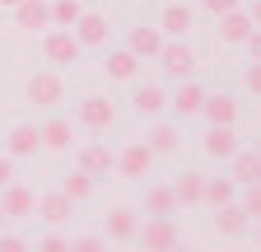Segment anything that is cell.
<instances>
[{
    "instance_id": "6da1fadb",
    "label": "cell",
    "mask_w": 261,
    "mask_h": 252,
    "mask_svg": "<svg viewBox=\"0 0 261 252\" xmlns=\"http://www.w3.org/2000/svg\"><path fill=\"white\" fill-rule=\"evenodd\" d=\"M23 93H28V103H33V108H56V103L65 98V84H61L56 70H42V75H33V80H28Z\"/></svg>"
},
{
    "instance_id": "7a4b0ae2",
    "label": "cell",
    "mask_w": 261,
    "mask_h": 252,
    "mask_svg": "<svg viewBox=\"0 0 261 252\" xmlns=\"http://www.w3.org/2000/svg\"><path fill=\"white\" fill-rule=\"evenodd\" d=\"M80 52H84V47H80L70 33H65V28H51V33L42 38V56L51 61V66H75Z\"/></svg>"
},
{
    "instance_id": "3957f363",
    "label": "cell",
    "mask_w": 261,
    "mask_h": 252,
    "mask_svg": "<svg viewBox=\"0 0 261 252\" xmlns=\"http://www.w3.org/2000/svg\"><path fill=\"white\" fill-rule=\"evenodd\" d=\"M159 61H163V75H173V80H182V84L196 75V56H191L187 42H163Z\"/></svg>"
},
{
    "instance_id": "277c9868",
    "label": "cell",
    "mask_w": 261,
    "mask_h": 252,
    "mask_svg": "<svg viewBox=\"0 0 261 252\" xmlns=\"http://www.w3.org/2000/svg\"><path fill=\"white\" fill-rule=\"evenodd\" d=\"M136 238H140L145 252H173V247L182 243L177 229H173V219H149L145 229H136Z\"/></svg>"
},
{
    "instance_id": "5b68a950",
    "label": "cell",
    "mask_w": 261,
    "mask_h": 252,
    "mask_svg": "<svg viewBox=\"0 0 261 252\" xmlns=\"http://www.w3.org/2000/svg\"><path fill=\"white\" fill-rule=\"evenodd\" d=\"M112 121H117V108L103 98V93H89V98L80 103V126L84 131H108Z\"/></svg>"
},
{
    "instance_id": "8992f818",
    "label": "cell",
    "mask_w": 261,
    "mask_h": 252,
    "mask_svg": "<svg viewBox=\"0 0 261 252\" xmlns=\"http://www.w3.org/2000/svg\"><path fill=\"white\" fill-rule=\"evenodd\" d=\"M149 164H154V154H149L140 140H136V145H126L121 154H112V168H121V178H145Z\"/></svg>"
},
{
    "instance_id": "52a82bcc",
    "label": "cell",
    "mask_w": 261,
    "mask_h": 252,
    "mask_svg": "<svg viewBox=\"0 0 261 252\" xmlns=\"http://www.w3.org/2000/svg\"><path fill=\"white\" fill-rule=\"evenodd\" d=\"M108 33H112V28H108V19H103V14H89V10H84L70 38H75L80 47H103V42H108Z\"/></svg>"
},
{
    "instance_id": "ba28073f",
    "label": "cell",
    "mask_w": 261,
    "mask_h": 252,
    "mask_svg": "<svg viewBox=\"0 0 261 252\" xmlns=\"http://www.w3.org/2000/svg\"><path fill=\"white\" fill-rule=\"evenodd\" d=\"M252 33H256V19H252V14H243V10L219 14V38H224V42H247Z\"/></svg>"
},
{
    "instance_id": "9c48e42d",
    "label": "cell",
    "mask_w": 261,
    "mask_h": 252,
    "mask_svg": "<svg viewBox=\"0 0 261 252\" xmlns=\"http://www.w3.org/2000/svg\"><path fill=\"white\" fill-rule=\"evenodd\" d=\"M80 173H89V178H108V173H112V149L98 145V140H89V145L80 149Z\"/></svg>"
},
{
    "instance_id": "30bf717a",
    "label": "cell",
    "mask_w": 261,
    "mask_h": 252,
    "mask_svg": "<svg viewBox=\"0 0 261 252\" xmlns=\"http://www.w3.org/2000/svg\"><path fill=\"white\" fill-rule=\"evenodd\" d=\"M201 112H205V121L210 126H233L238 121V98H228V93H205V103H201Z\"/></svg>"
},
{
    "instance_id": "8fae6325",
    "label": "cell",
    "mask_w": 261,
    "mask_h": 252,
    "mask_svg": "<svg viewBox=\"0 0 261 252\" xmlns=\"http://www.w3.org/2000/svg\"><path fill=\"white\" fill-rule=\"evenodd\" d=\"M205 154H210V159H233V154H238L233 126H210V131H205Z\"/></svg>"
},
{
    "instance_id": "7c38bea8",
    "label": "cell",
    "mask_w": 261,
    "mask_h": 252,
    "mask_svg": "<svg viewBox=\"0 0 261 252\" xmlns=\"http://www.w3.org/2000/svg\"><path fill=\"white\" fill-rule=\"evenodd\" d=\"M130 108H136L140 117H159L163 108H168V93H163L159 84H140L136 93H130Z\"/></svg>"
},
{
    "instance_id": "4fadbf2b",
    "label": "cell",
    "mask_w": 261,
    "mask_h": 252,
    "mask_svg": "<svg viewBox=\"0 0 261 252\" xmlns=\"http://www.w3.org/2000/svg\"><path fill=\"white\" fill-rule=\"evenodd\" d=\"M126 52L136 56V61H140V56H159V52H163V33H159V28H145V23H140V28H130Z\"/></svg>"
},
{
    "instance_id": "5bb4252c",
    "label": "cell",
    "mask_w": 261,
    "mask_h": 252,
    "mask_svg": "<svg viewBox=\"0 0 261 252\" xmlns=\"http://www.w3.org/2000/svg\"><path fill=\"white\" fill-rule=\"evenodd\" d=\"M0 210H5V219H23V215L33 210V192H28V187H19V182H10L5 192H0Z\"/></svg>"
},
{
    "instance_id": "9a60e30c",
    "label": "cell",
    "mask_w": 261,
    "mask_h": 252,
    "mask_svg": "<svg viewBox=\"0 0 261 252\" xmlns=\"http://www.w3.org/2000/svg\"><path fill=\"white\" fill-rule=\"evenodd\" d=\"M14 19H19V28H51L47 0H19V5H14Z\"/></svg>"
},
{
    "instance_id": "2e32d148",
    "label": "cell",
    "mask_w": 261,
    "mask_h": 252,
    "mask_svg": "<svg viewBox=\"0 0 261 252\" xmlns=\"http://www.w3.org/2000/svg\"><path fill=\"white\" fill-rule=\"evenodd\" d=\"M256 178H261V154H256V149H238V154H233V178H228V182L256 187Z\"/></svg>"
},
{
    "instance_id": "e0dca14e",
    "label": "cell",
    "mask_w": 261,
    "mask_h": 252,
    "mask_svg": "<svg viewBox=\"0 0 261 252\" xmlns=\"http://www.w3.org/2000/svg\"><path fill=\"white\" fill-rule=\"evenodd\" d=\"M201 103H205V89L196 84V80H187V84L173 93V112H177V117H196V112H201Z\"/></svg>"
},
{
    "instance_id": "ac0fdd59",
    "label": "cell",
    "mask_w": 261,
    "mask_h": 252,
    "mask_svg": "<svg viewBox=\"0 0 261 252\" xmlns=\"http://www.w3.org/2000/svg\"><path fill=\"white\" fill-rule=\"evenodd\" d=\"M38 145H47V149H70V121H65V117L42 121L38 126Z\"/></svg>"
},
{
    "instance_id": "d6986e66",
    "label": "cell",
    "mask_w": 261,
    "mask_h": 252,
    "mask_svg": "<svg viewBox=\"0 0 261 252\" xmlns=\"http://www.w3.org/2000/svg\"><path fill=\"white\" fill-rule=\"evenodd\" d=\"M28 154H38V126L19 121L10 131V159H28Z\"/></svg>"
},
{
    "instance_id": "ffe728a7",
    "label": "cell",
    "mask_w": 261,
    "mask_h": 252,
    "mask_svg": "<svg viewBox=\"0 0 261 252\" xmlns=\"http://www.w3.org/2000/svg\"><path fill=\"white\" fill-rule=\"evenodd\" d=\"M201 192H205V178L201 173H182L173 182V201L177 206H201Z\"/></svg>"
},
{
    "instance_id": "44dd1931",
    "label": "cell",
    "mask_w": 261,
    "mask_h": 252,
    "mask_svg": "<svg viewBox=\"0 0 261 252\" xmlns=\"http://www.w3.org/2000/svg\"><path fill=\"white\" fill-rule=\"evenodd\" d=\"M201 201H210L215 210H219V206H233V201H238V182H228V178H205Z\"/></svg>"
},
{
    "instance_id": "7402d4cb",
    "label": "cell",
    "mask_w": 261,
    "mask_h": 252,
    "mask_svg": "<svg viewBox=\"0 0 261 252\" xmlns=\"http://www.w3.org/2000/svg\"><path fill=\"white\" fill-rule=\"evenodd\" d=\"M70 206H75V201H65L61 192H47V196L38 201V215H42L47 224L56 229V224H65V219H70Z\"/></svg>"
},
{
    "instance_id": "603a6c76",
    "label": "cell",
    "mask_w": 261,
    "mask_h": 252,
    "mask_svg": "<svg viewBox=\"0 0 261 252\" xmlns=\"http://www.w3.org/2000/svg\"><path fill=\"white\" fill-rule=\"evenodd\" d=\"M51 28H65V33H70V28L80 23V14H84V5L80 0H51Z\"/></svg>"
},
{
    "instance_id": "cb8c5ba5",
    "label": "cell",
    "mask_w": 261,
    "mask_h": 252,
    "mask_svg": "<svg viewBox=\"0 0 261 252\" xmlns=\"http://www.w3.org/2000/svg\"><path fill=\"white\" fill-rule=\"evenodd\" d=\"M145 210H149L154 219H168V215L177 210V201H173V187H149V192H145Z\"/></svg>"
},
{
    "instance_id": "d4e9b609",
    "label": "cell",
    "mask_w": 261,
    "mask_h": 252,
    "mask_svg": "<svg viewBox=\"0 0 261 252\" xmlns=\"http://www.w3.org/2000/svg\"><path fill=\"white\" fill-rule=\"evenodd\" d=\"M136 229H140V224H136V210L117 206V210L108 215V238H117V243H121V238H136Z\"/></svg>"
},
{
    "instance_id": "484cf974",
    "label": "cell",
    "mask_w": 261,
    "mask_h": 252,
    "mask_svg": "<svg viewBox=\"0 0 261 252\" xmlns=\"http://www.w3.org/2000/svg\"><path fill=\"white\" fill-rule=\"evenodd\" d=\"M187 28H191V10H187V5H168V10H163V19H159V33L182 38Z\"/></svg>"
},
{
    "instance_id": "4316f807",
    "label": "cell",
    "mask_w": 261,
    "mask_h": 252,
    "mask_svg": "<svg viewBox=\"0 0 261 252\" xmlns=\"http://www.w3.org/2000/svg\"><path fill=\"white\" fill-rule=\"evenodd\" d=\"M177 140H182V136H177V126H154V131H149L140 145H145L149 154H173V149H177Z\"/></svg>"
},
{
    "instance_id": "83f0119b",
    "label": "cell",
    "mask_w": 261,
    "mask_h": 252,
    "mask_svg": "<svg viewBox=\"0 0 261 252\" xmlns=\"http://www.w3.org/2000/svg\"><path fill=\"white\" fill-rule=\"evenodd\" d=\"M215 229H219V234H243V229H247V215L238 210V201L215 210Z\"/></svg>"
},
{
    "instance_id": "f1b7e54d",
    "label": "cell",
    "mask_w": 261,
    "mask_h": 252,
    "mask_svg": "<svg viewBox=\"0 0 261 252\" xmlns=\"http://www.w3.org/2000/svg\"><path fill=\"white\" fill-rule=\"evenodd\" d=\"M89 192H93V178H89V173H80V168L65 178V187H61V196H65V201H84Z\"/></svg>"
},
{
    "instance_id": "f546056e",
    "label": "cell",
    "mask_w": 261,
    "mask_h": 252,
    "mask_svg": "<svg viewBox=\"0 0 261 252\" xmlns=\"http://www.w3.org/2000/svg\"><path fill=\"white\" fill-rule=\"evenodd\" d=\"M108 75L112 80H136V56L130 52H112L108 56Z\"/></svg>"
},
{
    "instance_id": "4dcf8cb0",
    "label": "cell",
    "mask_w": 261,
    "mask_h": 252,
    "mask_svg": "<svg viewBox=\"0 0 261 252\" xmlns=\"http://www.w3.org/2000/svg\"><path fill=\"white\" fill-rule=\"evenodd\" d=\"M238 210H243L247 219H252V215H261V182H256V187H247V196L238 201Z\"/></svg>"
},
{
    "instance_id": "1f68e13d",
    "label": "cell",
    "mask_w": 261,
    "mask_h": 252,
    "mask_svg": "<svg viewBox=\"0 0 261 252\" xmlns=\"http://www.w3.org/2000/svg\"><path fill=\"white\" fill-rule=\"evenodd\" d=\"M70 252H108V238H98V234H84L70 243Z\"/></svg>"
},
{
    "instance_id": "d6a6232c",
    "label": "cell",
    "mask_w": 261,
    "mask_h": 252,
    "mask_svg": "<svg viewBox=\"0 0 261 252\" xmlns=\"http://www.w3.org/2000/svg\"><path fill=\"white\" fill-rule=\"evenodd\" d=\"M243 84H247L252 93H261V61H252V66L243 70Z\"/></svg>"
},
{
    "instance_id": "836d02e7",
    "label": "cell",
    "mask_w": 261,
    "mask_h": 252,
    "mask_svg": "<svg viewBox=\"0 0 261 252\" xmlns=\"http://www.w3.org/2000/svg\"><path fill=\"white\" fill-rule=\"evenodd\" d=\"M38 252H70V243H65L61 234H47V238L38 243Z\"/></svg>"
},
{
    "instance_id": "e575fe53",
    "label": "cell",
    "mask_w": 261,
    "mask_h": 252,
    "mask_svg": "<svg viewBox=\"0 0 261 252\" xmlns=\"http://www.w3.org/2000/svg\"><path fill=\"white\" fill-rule=\"evenodd\" d=\"M0 252H28V243L14 238V234H0Z\"/></svg>"
},
{
    "instance_id": "d590c367",
    "label": "cell",
    "mask_w": 261,
    "mask_h": 252,
    "mask_svg": "<svg viewBox=\"0 0 261 252\" xmlns=\"http://www.w3.org/2000/svg\"><path fill=\"white\" fill-rule=\"evenodd\" d=\"M201 5H205L210 14H228V10H238V0H201Z\"/></svg>"
},
{
    "instance_id": "8d00e7d4",
    "label": "cell",
    "mask_w": 261,
    "mask_h": 252,
    "mask_svg": "<svg viewBox=\"0 0 261 252\" xmlns=\"http://www.w3.org/2000/svg\"><path fill=\"white\" fill-rule=\"evenodd\" d=\"M14 182V159H0V192Z\"/></svg>"
},
{
    "instance_id": "74e56055",
    "label": "cell",
    "mask_w": 261,
    "mask_h": 252,
    "mask_svg": "<svg viewBox=\"0 0 261 252\" xmlns=\"http://www.w3.org/2000/svg\"><path fill=\"white\" fill-rule=\"evenodd\" d=\"M247 52H252V61H261V28H256L252 38H247Z\"/></svg>"
},
{
    "instance_id": "f35d334b",
    "label": "cell",
    "mask_w": 261,
    "mask_h": 252,
    "mask_svg": "<svg viewBox=\"0 0 261 252\" xmlns=\"http://www.w3.org/2000/svg\"><path fill=\"white\" fill-rule=\"evenodd\" d=\"M0 234H5V210H0Z\"/></svg>"
},
{
    "instance_id": "ab89813d",
    "label": "cell",
    "mask_w": 261,
    "mask_h": 252,
    "mask_svg": "<svg viewBox=\"0 0 261 252\" xmlns=\"http://www.w3.org/2000/svg\"><path fill=\"white\" fill-rule=\"evenodd\" d=\"M0 5H10V10H14V5H19V0H0Z\"/></svg>"
},
{
    "instance_id": "60d3db41",
    "label": "cell",
    "mask_w": 261,
    "mask_h": 252,
    "mask_svg": "<svg viewBox=\"0 0 261 252\" xmlns=\"http://www.w3.org/2000/svg\"><path fill=\"white\" fill-rule=\"evenodd\" d=\"M173 252H191V247H182V243H177V247H173Z\"/></svg>"
}]
</instances>
